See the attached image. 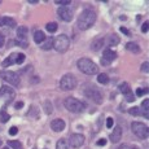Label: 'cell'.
Returning <instances> with one entry per match:
<instances>
[{
	"mask_svg": "<svg viewBox=\"0 0 149 149\" xmlns=\"http://www.w3.org/2000/svg\"><path fill=\"white\" fill-rule=\"evenodd\" d=\"M96 21V12L93 9H84L78 17V27L81 30H87L95 24Z\"/></svg>",
	"mask_w": 149,
	"mask_h": 149,
	"instance_id": "obj_1",
	"label": "cell"
},
{
	"mask_svg": "<svg viewBox=\"0 0 149 149\" xmlns=\"http://www.w3.org/2000/svg\"><path fill=\"white\" fill-rule=\"evenodd\" d=\"M77 65H78L79 70H81L82 73L87 74V75H95V74L99 73V68H97V65L91 58H87V57L79 58L78 62H77Z\"/></svg>",
	"mask_w": 149,
	"mask_h": 149,
	"instance_id": "obj_2",
	"label": "cell"
},
{
	"mask_svg": "<svg viewBox=\"0 0 149 149\" xmlns=\"http://www.w3.org/2000/svg\"><path fill=\"white\" fill-rule=\"evenodd\" d=\"M65 108H66L68 110L73 111V113H81V111L84 110L86 105L83 104L81 100L75 99V97H68V99L65 100Z\"/></svg>",
	"mask_w": 149,
	"mask_h": 149,
	"instance_id": "obj_3",
	"label": "cell"
},
{
	"mask_svg": "<svg viewBox=\"0 0 149 149\" xmlns=\"http://www.w3.org/2000/svg\"><path fill=\"white\" fill-rule=\"evenodd\" d=\"M60 87H61L62 91H71V90H74V88L77 87V78H75V75H73V74H70V73L65 74V75L61 78V81H60Z\"/></svg>",
	"mask_w": 149,
	"mask_h": 149,
	"instance_id": "obj_4",
	"label": "cell"
},
{
	"mask_svg": "<svg viewBox=\"0 0 149 149\" xmlns=\"http://www.w3.org/2000/svg\"><path fill=\"white\" fill-rule=\"evenodd\" d=\"M70 45V40L66 35L61 34L58 35L56 39H53V48L57 51V52H65V51L69 48Z\"/></svg>",
	"mask_w": 149,
	"mask_h": 149,
	"instance_id": "obj_5",
	"label": "cell"
},
{
	"mask_svg": "<svg viewBox=\"0 0 149 149\" xmlns=\"http://www.w3.org/2000/svg\"><path fill=\"white\" fill-rule=\"evenodd\" d=\"M0 78L4 82L9 83L10 86H14V87L19 86V77L14 71H0Z\"/></svg>",
	"mask_w": 149,
	"mask_h": 149,
	"instance_id": "obj_6",
	"label": "cell"
},
{
	"mask_svg": "<svg viewBox=\"0 0 149 149\" xmlns=\"http://www.w3.org/2000/svg\"><path fill=\"white\" fill-rule=\"evenodd\" d=\"M131 128H132V132L135 134L137 137H140V139H147L148 137V127L147 125H144V123L141 122H134L132 125H131Z\"/></svg>",
	"mask_w": 149,
	"mask_h": 149,
	"instance_id": "obj_7",
	"label": "cell"
},
{
	"mask_svg": "<svg viewBox=\"0 0 149 149\" xmlns=\"http://www.w3.org/2000/svg\"><path fill=\"white\" fill-rule=\"evenodd\" d=\"M57 13H58L60 18L64 19L65 22H70L71 19H73V10L68 7H60Z\"/></svg>",
	"mask_w": 149,
	"mask_h": 149,
	"instance_id": "obj_8",
	"label": "cell"
},
{
	"mask_svg": "<svg viewBox=\"0 0 149 149\" xmlns=\"http://www.w3.org/2000/svg\"><path fill=\"white\" fill-rule=\"evenodd\" d=\"M86 96L90 97L91 100H93L97 104H101L102 102V95L96 88H88V90H86Z\"/></svg>",
	"mask_w": 149,
	"mask_h": 149,
	"instance_id": "obj_9",
	"label": "cell"
},
{
	"mask_svg": "<svg viewBox=\"0 0 149 149\" xmlns=\"http://www.w3.org/2000/svg\"><path fill=\"white\" fill-rule=\"evenodd\" d=\"M69 144L73 148H81L82 145L84 144V136H83L82 134H74V135L70 136Z\"/></svg>",
	"mask_w": 149,
	"mask_h": 149,
	"instance_id": "obj_10",
	"label": "cell"
},
{
	"mask_svg": "<svg viewBox=\"0 0 149 149\" xmlns=\"http://www.w3.org/2000/svg\"><path fill=\"white\" fill-rule=\"evenodd\" d=\"M121 137H122V127L121 126H116L113 132L110 134V141L114 143V144H117V143L121 140Z\"/></svg>",
	"mask_w": 149,
	"mask_h": 149,
	"instance_id": "obj_11",
	"label": "cell"
},
{
	"mask_svg": "<svg viewBox=\"0 0 149 149\" xmlns=\"http://www.w3.org/2000/svg\"><path fill=\"white\" fill-rule=\"evenodd\" d=\"M51 128L54 131V132H61L62 130L65 128V122L62 121V119H53L52 122H51Z\"/></svg>",
	"mask_w": 149,
	"mask_h": 149,
	"instance_id": "obj_12",
	"label": "cell"
},
{
	"mask_svg": "<svg viewBox=\"0 0 149 149\" xmlns=\"http://www.w3.org/2000/svg\"><path fill=\"white\" fill-rule=\"evenodd\" d=\"M102 58H104L105 61H108V62L114 61V60L117 58V52H114L113 49H109V48H107V49L104 51V53H102Z\"/></svg>",
	"mask_w": 149,
	"mask_h": 149,
	"instance_id": "obj_13",
	"label": "cell"
},
{
	"mask_svg": "<svg viewBox=\"0 0 149 149\" xmlns=\"http://www.w3.org/2000/svg\"><path fill=\"white\" fill-rule=\"evenodd\" d=\"M105 43H107L108 45H110V47H114V45H117L119 43V38L116 35V34H110V35L107 36V39H105Z\"/></svg>",
	"mask_w": 149,
	"mask_h": 149,
	"instance_id": "obj_14",
	"label": "cell"
},
{
	"mask_svg": "<svg viewBox=\"0 0 149 149\" xmlns=\"http://www.w3.org/2000/svg\"><path fill=\"white\" fill-rule=\"evenodd\" d=\"M126 49H127L128 52H132V53H140L139 44H136V43H134V42H128L127 44H126Z\"/></svg>",
	"mask_w": 149,
	"mask_h": 149,
	"instance_id": "obj_15",
	"label": "cell"
},
{
	"mask_svg": "<svg viewBox=\"0 0 149 149\" xmlns=\"http://www.w3.org/2000/svg\"><path fill=\"white\" fill-rule=\"evenodd\" d=\"M16 57H17V53H12L9 57H7V58H5L4 61L1 62V66H3V68L10 66L12 64H14V62H16Z\"/></svg>",
	"mask_w": 149,
	"mask_h": 149,
	"instance_id": "obj_16",
	"label": "cell"
},
{
	"mask_svg": "<svg viewBox=\"0 0 149 149\" xmlns=\"http://www.w3.org/2000/svg\"><path fill=\"white\" fill-rule=\"evenodd\" d=\"M44 39H45V35H44V33L40 30H38V31H35L34 33V42L36 43V44H42L43 42H44Z\"/></svg>",
	"mask_w": 149,
	"mask_h": 149,
	"instance_id": "obj_17",
	"label": "cell"
},
{
	"mask_svg": "<svg viewBox=\"0 0 149 149\" xmlns=\"http://www.w3.org/2000/svg\"><path fill=\"white\" fill-rule=\"evenodd\" d=\"M53 39L52 36H49V38H47V39H44V43L42 44V49L43 51H49V49H52L53 48Z\"/></svg>",
	"mask_w": 149,
	"mask_h": 149,
	"instance_id": "obj_18",
	"label": "cell"
},
{
	"mask_svg": "<svg viewBox=\"0 0 149 149\" xmlns=\"http://www.w3.org/2000/svg\"><path fill=\"white\" fill-rule=\"evenodd\" d=\"M26 35H27V27L19 26L17 29V36H18L21 40H26Z\"/></svg>",
	"mask_w": 149,
	"mask_h": 149,
	"instance_id": "obj_19",
	"label": "cell"
},
{
	"mask_svg": "<svg viewBox=\"0 0 149 149\" xmlns=\"http://www.w3.org/2000/svg\"><path fill=\"white\" fill-rule=\"evenodd\" d=\"M7 95L13 96V90H12V88H9L8 86H3V87L0 88V97L7 96Z\"/></svg>",
	"mask_w": 149,
	"mask_h": 149,
	"instance_id": "obj_20",
	"label": "cell"
},
{
	"mask_svg": "<svg viewBox=\"0 0 149 149\" xmlns=\"http://www.w3.org/2000/svg\"><path fill=\"white\" fill-rule=\"evenodd\" d=\"M141 108H143V116L145 117V118H149V100H144L141 104Z\"/></svg>",
	"mask_w": 149,
	"mask_h": 149,
	"instance_id": "obj_21",
	"label": "cell"
},
{
	"mask_svg": "<svg viewBox=\"0 0 149 149\" xmlns=\"http://www.w3.org/2000/svg\"><path fill=\"white\" fill-rule=\"evenodd\" d=\"M1 21H3V25H7V26H9V27L16 26V21H14L12 17H3Z\"/></svg>",
	"mask_w": 149,
	"mask_h": 149,
	"instance_id": "obj_22",
	"label": "cell"
},
{
	"mask_svg": "<svg viewBox=\"0 0 149 149\" xmlns=\"http://www.w3.org/2000/svg\"><path fill=\"white\" fill-rule=\"evenodd\" d=\"M8 145H9L12 149H22V144L18 140H9L8 141Z\"/></svg>",
	"mask_w": 149,
	"mask_h": 149,
	"instance_id": "obj_23",
	"label": "cell"
},
{
	"mask_svg": "<svg viewBox=\"0 0 149 149\" xmlns=\"http://www.w3.org/2000/svg\"><path fill=\"white\" fill-rule=\"evenodd\" d=\"M97 81H99V83H101V84H107V83L109 82L108 74H105V73L99 74V75H97Z\"/></svg>",
	"mask_w": 149,
	"mask_h": 149,
	"instance_id": "obj_24",
	"label": "cell"
},
{
	"mask_svg": "<svg viewBox=\"0 0 149 149\" xmlns=\"http://www.w3.org/2000/svg\"><path fill=\"white\" fill-rule=\"evenodd\" d=\"M119 90H121V92L123 93V95H127L128 92H131V87H130V84L128 83H122L121 86H119Z\"/></svg>",
	"mask_w": 149,
	"mask_h": 149,
	"instance_id": "obj_25",
	"label": "cell"
},
{
	"mask_svg": "<svg viewBox=\"0 0 149 149\" xmlns=\"http://www.w3.org/2000/svg\"><path fill=\"white\" fill-rule=\"evenodd\" d=\"M45 29H47V31H49V33H54V31L58 29V25H57L56 22H48V24L45 25Z\"/></svg>",
	"mask_w": 149,
	"mask_h": 149,
	"instance_id": "obj_26",
	"label": "cell"
},
{
	"mask_svg": "<svg viewBox=\"0 0 149 149\" xmlns=\"http://www.w3.org/2000/svg\"><path fill=\"white\" fill-rule=\"evenodd\" d=\"M68 147L69 145H68V143L65 139H60L56 144V149H68Z\"/></svg>",
	"mask_w": 149,
	"mask_h": 149,
	"instance_id": "obj_27",
	"label": "cell"
},
{
	"mask_svg": "<svg viewBox=\"0 0 149 149\" xmlns=\"http://www.w3.org/2000/svg\"><path fill=\"white\" fill-rule=\"evenodd\" d=\"M128 114H131V116L136 117V116H140L141 114V110H140L137 107H134V108H130L128 109Z\"/></svg>",
	"mask_w": 149,
	"mask_h": 149,
	"instance_id": "obj_28",
	"label": "cell"
},
{
	"mask_svg": "<svg viewBox=\"0 0 149 149\" xmlns=\"http://www.w3.org/2000/svg\"><path fill=\"white\" fill-rule=\"evenodd\" d=\"M9 114L7 113V111H0V122L1 123H5V122H8L9 121Z\"/></svg>",
	"mask_w": 149,
	"mask_h": 149,
	"instance_id": "obj_29",
	"label": "cell"
},
{
	"mask_svg": "<svg viewBox=\"0 0 149 149\" xmlns=\"http://www.w3.org/2000/svg\"><path fill=\"white\" fill-rule=\"evenodd\" d=\"M102 39H99V40H95L93 42V44H92V49L93 51H97V49H100L101 48V45H102Z\"/></svg>",
	"mask_w": 149,
	"mask_h": 149,
	"instance_id": "obj_30",
	"label": "cell"
},
{
	"mask_svg": "<svg viewBox=\"0 0 149 149\" xmlns=\"http://www.w3.org/2000/svg\"><path fill=\"white\" fill-rule=\"evenodd\" d=\"M44 110L47 114H51L52 113V104H51L49 101H45L44 102Z\"/></svg>",
	"mask_w": 149,
	"mask_h": 149,
	"instance_id": "obj_31",
	"label": "cell"
},
{
	"mask_svg": "<svg viewBox=\"0 0 149 149\" xmlns=\"http://www.w3.org/2000/svg\"><path fill=\"white\" fill-rule=\"evenodd\" d=\"M24 61H25V54L24 53H17V57H16L17 64H22Z\"/></svg>",
	"mask_w": 149,
	"mask_h": 149,
	"instance_id": "obj_32",
	"label": "cell"
},
{
	"mask_svg": "<svg viewBox=\"0 0 149 149\" xmlns=\"http://www.w3.org/2000/svg\"><path fill=\"white\" fill-rule=\"evenodd\" d=\"M54 3L58 5H62V7H66V5L70 4V0H56Z\"/></svg>",
	"mask_w": 149,
	"mask_h": 149,
	"instance_id": "obj_33",
	"label": "cell"
},
{
	"mask_svg": "<svg viewBox=\"0 0 149 149\" xmlns=\"http://www.w3.org/2000/svg\"><path fill=\"white\" fill-rule=\"evenodd\" d=\"M141 71L143 73H148L149 71V62H144V64L141 65Z\"/></svg>",
	"mask_w": 149,
	"mask_h": 149,
	"instance_id": "obj_34",
	"label": "cell"
},
{
	"mask_svg": "<svg viewBox=\"0 0 149 149\" xmlns=\"http://www.w3.org/2000/svg\"><path fill=\"white\" fill-rule=\"evenodd\" d=\"M17 132H18V128H17L16 126H13V127L9 128V135H16Z\"/></svg>",
	"mask_w": 149,
	"mask_h": 149,
	"instance_id": "obj_35",
	"label": "cell"
},
{
	"mask_svg": "<svg viewBox=\"0 0 149 149\" xmlns=\"http://www.w3.org/2000/svg\"><path fill=\"white\" fill-rule=\"evenodd\" d=\"M144 93H147V90H141V88H137L136 90V96H143Z\"/></svg>",
	"mask_w": 149,
	"mask_h": 149,
	"instance_id": "obj_36",
	"label": "cell"
},
{
	"mask_svg": "<svg viewBox=\"0 0 149 149\" xmlns=\"http://www.w3.org/2000/svg\"><path fill=\"white\" fill-rule=\"evenodd\" d=\"M125 97H126V100H128V101H134V100H135V97L132 96V92H128L127 95H125Z\"/></svg>",
	"mask_w": 149,
	"mask_h": 149,
	"instance_id": "obj_37",
	"label": "cell"
},
{
	"mask_svg": "<svg viewBox=\"0 0 149 149\" xmlns=\"http://www.w3.org/2000/svg\"><path fill=\"white\" fill-rule=\"evenodd\" d=\"M148 27H149L148 22H144V24H143V26H141V31H143V33H147V31H148Z\"/></svg>",
	"mask_w": 149,
	"mask_h": 149,
	"instance_id": "obj_38",
	"label": "cell"
},
{
	"mask_svg": "<svg viewBox=\"0 0 149 149\" xmlns=\"http://www.w3.org/2000/svg\"><path fill=\"white\" fill-rule=\"evenodd\" d=\"M107 127H108V128L113 127V118H108V119H107Z\"/></svg>",
	"mask_w": 149,
	"mask_h": 149,
	"instance_id": "obj_39",
	"label": "cell"
},
{
	"mask_svg": "<svg viewBox=\"0 0 149 149\" xmlns=\"http://www.w3.org/2000/svg\"><path fill=\"white\" fill-rule=\"evenodd\" d=\"M119 30H121V31H122V33H123V34H125V35H128V36H130V35H131V33H130V31H128V30H127V29H126V27H123V26H122L121 29H119Z\"/></svg>",
	"mask_w": 149,
	"mask_h": 149,
	"instance_id": "obj_40",
	"label": "cell"
},
{
	"mask_svg": "<svg viewBox=\"0 0 149 149\" xmlns=\"http://www.w3.org/2000/svg\"><path fill=\"white\" fill-rule=\"evenodd\" d=\"M119 149H137L136 147H134V145H127V144H125V145H122Z\"/></svg>",
	"mask_w": 149,
	"mask_h": 149,
	"instance_id": "obj_41",
	"label": "cell"
},
{
	"mask_svg": "<svg viewBox=\"0 0 149 149\" xmlns=\"http://www.w3.org/2000/svg\"><path fill=\"white\" fill-rule=\"evenodd\" d=\"M107 144V140L105 139H100L99 141H97V145H99V147H102V145H105Z\"/></svg>",
	"mask_w": 149,
	"mask_h": 149,
	"instance_id": "obj_42",
	"label": "cell"
},
{
	"mask_svg": "<svg viewBox=\"0 0 149 149\" xmlns=\"http://www.w3.org/2000/svg\"><path fill=\"white\" fill-rule=\"evenodd\" d=\"M4 42H5V38H4V35L3 34H0V48L4 45Z\"/></svg>",
	"mask_w": 149,
	"mask_h": 149,
	"instance_id": "obj_43",
	"label": "cell"
},
{
	"mask_svg": "<svg viewBox=\"0 0 149 149\" xmlns=\"http://www.w3.org/2000/svg\"><path fill=\"white\" fill-rule=\"evenodd\" d=\"M22 107H24V102H22V101L16 102V105H14V108H16V109H21Z\"/></svg>",
	"mask_w": 149,
	"mask_h": 149,
	"instance_id": "obj_44",
	"label": "cell"
},
{
	"mask_svg": "<svg viewBox=\"0 0 149 149\" xmlns=\"http://www.w3.org/2000/svg\"><path fill=\"white\" fill-rule=\"evenodd\" d=\"M18 45H21V47H27V43H26V40H21L19 43H17Z\"/></svg>",
	"mask_w": 149,
	"mask_h": 149,
	"instance_id": "obj_45",
	"label": "cell"
},
{
	"mask_svg": "<svg viewBox=\"0 0 149 149\" xmlns=\"http://www.w3.org/2000/svg\"><path fill=\"white\" fill-rule=\"evenodd\" d=\"M101 62H102V65H108V64H109V62H108V61H105V60H104V58H102V60H101Z\"/></svg>",
	"mask_w": 149,
	"mask_h": 149,
	"instance_id": "obj_46",
	"label": "cell"
},
{
	"mask_svg": "<svg viewBox=\"0 0 149 149\" xmlns=\"http://www.w3.org/2000/svg\"><path fill=\"white\" fill-rule=\"evenodd\" d=\"M29 1H30L31 4H34V3H35V4H36V3H38V1H36V0H29Z\"/></svg>",
	"mask_w": 149,
	"mask_h": 149,
	"instance_id": "obj_47",
	"label": "cell"
},
{
	"mask_svg": "<svg viewBox=\"0 0 149 149\" xmlns=\"http://www.w3.org/2000/svg\"><path fill=\"white\" fill-rule=\"evenodd\" d=\"M3 149H9V148H7V147H4V148H3Z\"/></svg>",
	"mask_w": 149,
	"mask_h": 149,
	"instance_id": "obj_48",
	"label": "cell"
},
{
	"mask_svg": "<svg viewBox=\"0 0 149 149\" xmlns=\"http://www.w3.org/2000/svg\"><path fill=\"white\" fill-rule=\"evenodd\" d=\"M0 144H1V141H0Z\"/></svg>",
	"mask_w": 149,
	"mask_h": 149,
	"instance_id": "obj_49",
	"label": "cell"
}]
</instances>
